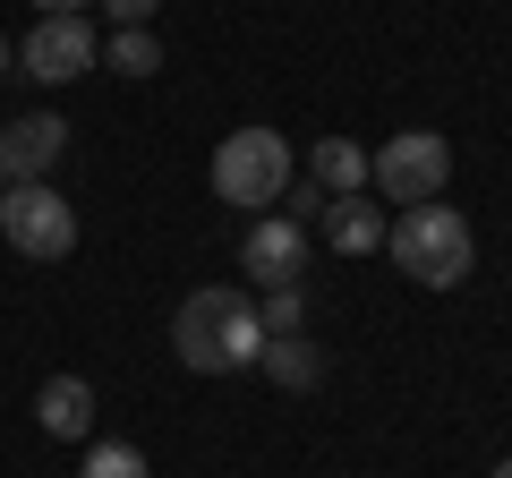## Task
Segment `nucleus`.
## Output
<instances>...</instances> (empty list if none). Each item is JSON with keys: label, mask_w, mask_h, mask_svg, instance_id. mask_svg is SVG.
I'll list each match as a JSON object with an SVG mask.
<instances>
[{"label": "nucleus", "mask_w": 512, "mask_h": 478, "mask_svg": "<svg viewBox=\"0 0 512 478\" xmlns=\"http://www.w3.org/2000/svg\"><path fill=\"white\" fill-rule=\"evenodd\" d=\"M171 350H180V368H197V376L256 368V350H265L256 299H248V291H222V282L188 291V299H180V316H171Z\"/></svg>", "instance_id": "nucleus-1"}, {"label": "nucleus", "mask_w": 512, "mask_h": 478, "mask_svg": "<svg viewBox=\"0 0 512 478\" xmlns=\"http://www.w3.org/2000/svg\"><path fill=\"white\" fill-rule=\"evenodd\" d=\"M384 248H393V265H402L410 282H427V291H453L461 274H470L478 239H470V214H453V205H402V222L384 231Z\"/></svg>", "instance_id": "nucleus-2"}, {"label": "nucleus", "mask_w": 512, "mask_h": 478, "mask_svg": "<svg viewBox=\"0 0 512 478\" xmlns=\"http://www.w3.org/2000/svg\"><path fill=\"white\" fill-rule=\"evenodd\" d=\"M282 188H291V137L282 129H231L214 146V197L222 205H282Z\"/></svg>", "instance_id": "nucleus-3"}, {"label": "nucleus", "mask_w": 512, "mask_h": 478, "mask_svg": "<svg viewBox=\"0 0 512 478\" xmlns=\"http://www.w3.org/2000/svg\"><path fill=\"white\" fill-rule=\"evenodd\" d=\"M444 180H453V146L436 129H402L367 154V188H384L393 205H436Z\"/></svg>", "instance_id": "nucleus-4"}, {"label": "nucleus", "mask_w": 512, "mask_h": 478, "mask_svg": "<svg viewBox=\"0 0 512 478\" xmlns=\"http://www.w3.org/2000/svg\"><path fill=\"white\" fill-rule=\"evenodd\" d=\"M0 231H9V248L18 257H69L77 248V205L60 197L52 180H18V188H0Z\"/></svg>", "instance_id": "nucleus-5"}, {"label": "nucleus", "mask_w": 512, "mask_h": 478, "mask_svg": "<svg viewBox=\"0 0 512 478\" xmlns=\"http://www.w3.org/2000/svg\"><path fill=\"white\" fill-rule=\"evenodd\" d=\"M94 60H103V43H94L86 18H43L35 35L18 43V69L43 77V86H69V77H86Z\"/></svg>", "instance_id": "nucleus-6"}, {"label": "nucleus", "mask_w": 512, "mask_h": 478, "mask_svg": "<svg viewBox=\"0 0 512 478\" xmlns=\"http://www.w3.org/2000/svg\"><path fill=\"white\" fill-rule=\"evenodd\" d=\"M60 154H69V120H60V111H18V120L0 129V188L43 180Z\"/></svg>", "instance_id": "nucleus-7"}, {"label": "nucleus", "mask_w": 512, "mask_h": 478, "mask_svg": "<svg viewBox=\"0 0 512 478\" xmlns=\"http://www.w3.org/2000/svg\"><path fill=\"white\" fill-rule=\"evenodd\" d=\"M239 274H256L265 291L299 282V274H308V231H299L291 214H265V222H248V239H239Z\"/></svg>", "instance_id": "nucleus-8"}, {"label": "nucleus", "mask_w": 512, "mask_h": 478, "mask_svg": "<svg viewBox=\"0 0 512 478\" xmlns=\"http://www.w3.org/2000/svg\"><path fill=\"white\" fill-rule=\"evenodd\" d=\"M35 419H43V436L77 444L94 427V385H86V376H52V385L35 393Z\"/></svg>", "instance_id": "nucleus-9"}, {"label": "nucleus", "mask_w": 512, "mask_h": 478, "mask_svg": "<svg viewBox=\"0 0 512 478\" xmlns=\"http://www.w3.org/2000/svg\"><path fill=\"white\" fill-rule=\"evenodd\" d=\"M256 368L274 376V385L308 393L316 376H325V359H316V342H308V333H265V350H256Z\"/></svg>", "instance_id": "nucleus-10"}, {"label": "nucleus", "mask_w": 512, "mask_h": 478, "mask_svg": "<svg viewBox=\"0 0 512 478\" xmlns=\"http://www.w3.org/2000/svg\"><path fill=\"white\" fill-rule=\"evenodd\" d=\"M384 231H393V222H384L376 205H359V197H333V205H325V239L342 248V257H367V248H384Z\"/></svg>", "instance_id": "nucleus-11"}, {"label": "nucleus", "mask_w": 512, "mask_h": 478, "mask_svg": "<svg viewBox=\"0 0 512 478\" xmlns=\"http://www.w3.org/2000/svg\"><path fill=\"white\" fill-rule=\"evenodd\" d=\"M308 180L325 188V197H359V188H367V154L350 146V137H316V154H308Z\"/></svg>", "instance_id": "nucleus-12"}, {"label": "nucleus", "mask_w": 512, "mask_h": 478, "mask_svg": "<svg viewBox=\"0 0 512 478\" xmlns=\"http://www.w3.org/2000/svg\"><path fill=\"white\" fill-rule=\"evenodd\" d=\"M103 60H111L120 77H154V69H163V43H154V26H120Z\"/></svg>", "instance_id": "nucleus-13"}, {"label": "nucleus", "mask_w": 512, "mask_h": 478, "mask_svg": "<svg viewBox=\"0 0 512 478\" xmlns=\"http://www.w3.org/2000/svg\"><path fill=\"white\" fill-rule=\"evenodd\" d=\"M77 478H154V470H146V453H137V444H94Z\"/></svg>", "instance_id": "nucleus-14"}, {"label": "nucleus", "mask_w": 512, "mask_h": 478, "mask_svg": "<svg viewBox=\"0 0 512 478\" xmlns=\"http://www.w3.org/2000/svg\"><path fill=\"white\" fill-rule=\"evenodd\" d=\"M299 316H308L299 282H282V291H265V299H256V325H265V333H299Z\"/></svg>", "instance_id": "nucleus-15"}, {"label": "nucleus", "mask_w": 512, "mask_h": 478, "mask_svg": "<svg viewBox=\"0 0 512 478\" xmlns=\"http://www.w3.org/2000/svg\"><path fill=\"white\" fill-rule=\"evenodd\" d=\"M282 197H291V222H299V231H308V222H325V188H316V180H291V188H282Z\"/></svg>", "instance_id": "nucleus-16"}, {"label": "nucleus", "mask_w": 512, "mask_h": 478, "mask_svg": "<svg viewBox=\"0 0 512 478\" xmlns=\"http://www.w3.org/2000/svg\"><path fill=\"white\" fill-rule=\"evenodd\" d=\"M103 9H111L120 26H154V9H163V0H103Z\"/></svg>", "instance_id": "nucleus-17"}, {"label": "nucleus", "mask_w": 512, "mask_h": 478, "mask_svg": "<svg viewBox=\"0 0 512 478\" xmlns=\"http://www.w3.org/2000/svg\"><path fill=\"white\" fill-rule=\"evenodd\" d=\"M43 18H86V0H35Z\"/></svg>", "instance_id": "nucleus-18"}, {"label": "nucleus", "mask_w": 512, "mask_h": 478, "mask_svg": "<svg viewBox=\"0 0 512 478\" xmlns=\"http://www.w3.org/2000/svg\"><path fill=\"white\" fill-rule=\"evenodd\" d=\"M9 69H18V52H9V35H0V77H9Z\"/></svg>", "instance_id": "nucleus-19"}, {"label": "nucleus", "mask_w": 512, "mask_h": 478, "mask_svg": "<svg viewBox=\"0 0 512 478\" xmlns=\"http://www.w3.org/2000/svg\"><path fill=\"white\" fill-rule=\"evenodd\" d=\"M495 478H512V461H495Z\"/></svg>", "instance_id": "nucleus-20"}]
</instances>
